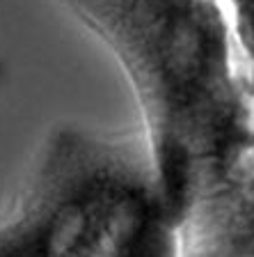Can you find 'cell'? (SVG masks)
Here are the masks:
<instances>
[{
  "instance_id": "obj_2",
  "label": "cell",
  "mask_w": 254,
  "mask_h": 257,
  "mask_svg": "<svg viewBox=\"0 0 254 257\" xmlns=\"http://www.w3.org/2000/svg\"><path fill=\"white\" fill-rule=\"evenodd\" d=\"M110 257H179L174 220L167 211L151 216Z\"/></svg>"
},
{
  "instance_id": "obj_1",
  "label": "cell",
  "mask_w": 254,
  "mask_h": 257,
  "mask_svg": "<svg viewBox=\"0 0 254 257\" xmlns=\"http://www.w3.org/2000/svg\"><path fill=\"white\" fill-rule=\"evenodd\" d=\"M122 67L169 209L249 163L254 0H62Z\"/></svg>"
}]
</instances>
